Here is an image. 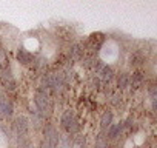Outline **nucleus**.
<instances>
[{
  "instance_id": "nucleus-1",
  "label": "nucleus",
  "mask_w": 157,
  "mask_h": 148,
  "mask_svg": "<svg viewBox=\"0 0 157 148\" xmlns=\"http://www.w3.org/2000/svg\"><path fill=\"white\" fill-rule=\"evenodd\" d=\"M90 42H91V45H93L96 49H99V48L102 46V43L105 42V37H103V34L97 33V34H93V36L90 37Z\"/></svg>"
},
{
  "instance_id": "nucleus-2",
  "label": "nucleus",
  "mask_w": 157,
  "mask_h": 148,
  "mask_svg": "<svg viewBox=\"0 0 157 148\" xmlns=\"http://www.w3.org/2000/svg\"><path fill=\"white\" fill-rule=\"evenodd\" d=\"M17 59L22 63H29V62H33V54L29 51H26V49H20L17 53Z\"/></svg>"
},
{
  "instance_id": "nucleus-3",
  "label": "nucleus",
  "mask_w": 157,
  "mask_h": 148,
  "mask_svg": "<svg viewBox=\"0 0 157 148\" xmlns=\"http://www.w3.org/2000/svg\"><path fill=\"white\" fill-rule=\"evenodd\" d=\"M16 127H17V131H19L20 134H25V133H26V128H28V120H26L25 117H17Z\"/></svg>"
},
{
  "instance_id": "nucleus-4",
  "label": "nucleus",
  "mask_w": 157,
  "mask_h": 148,
  "mask_svg": "<svg viewBox=\"0 0 157 148\" xmlns=\"http://www.w3.org/2000/svg\"><path fill=\"white\" fill-rule=\"evenodd\" d=\"M111 120H113V114H111V111H106V113L102 116V120H100L102 128H103V130H105V128H109V127H111Z\"/></svg>"
},
{
  "instance_id": "nucleus-5",
  "label": "nucleus",
  "mask_w": 157,
  "mask_h": 148,
  "mask_svg": "<svg viewBox=\"0 0 157 148\" xmlns=\"http://www.w3.org/2000/svg\"><path fill=\"white\" fill-rule=\"evenodd\" d=\"M119 130H120V125H111V127L108 128V136H109L111 139H113V137H116Z\"/></svg>"
},
{
  "instance_id": "nucleus-6",
  "label": "nucleus",
  "mask_w": 157,
  "mask_h": 148,
  "mask_svg": "<svg viewBox=\"0 0 157 148\" xmlns=\"http://www.w3.org/2000/svg\"><path fill=\"white\" fill-rule=\"evenodd\" d=\"M140 82H142V74H140V72H136L134 76H132V85H134V87H139Z\"/></svg>"
},
{
  "instance_id": "nucleus-7",
  "label": "nucleus",
  "mask_w": 157,
  "mask_h": 148,
  "mask_svg": "<svg viewBox=\"0 0 157 148\" xmlns=\"http://www.w3.org/2000/svg\"><path fill=\"white\" fill-rule=\"evenodd\" d=\"M126 82H128V77H126L125 74H123V76L119 79V87H120V88H123V87L126 85Z\"/></svg>"
},
{
  "instance_id": "nucleus-8",
  "label": "nucleus",
  "mask_w": 157,
  "mask_h": 148,
  "mask_svg": "<svg viewBox=\"0 0 157 148\" xmlns=\"http://www.w3.org/2000/svg\"><path fill=\"white\" fill-rule=\"evenodd\" d=\"M111 74H113L111 68H108V66H106V68L103 69V77H105V79H109V77H111Z\"/></svg>"
}]
</instances>
